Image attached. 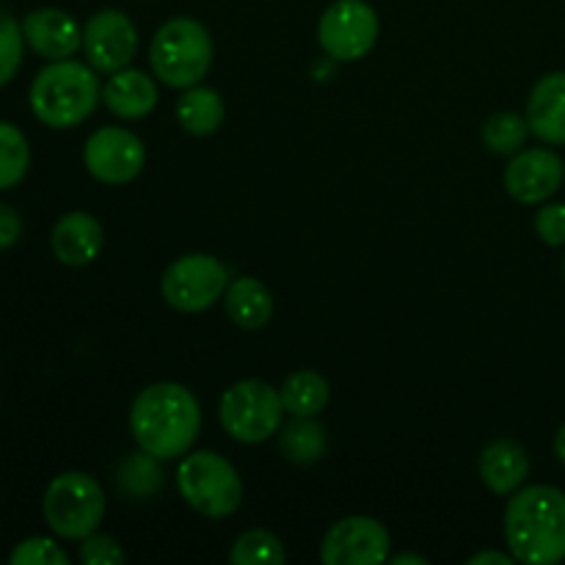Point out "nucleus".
<instances>
[{"mask_svg":"<svg viewBox=\"0 0 565 565\" xmlns=\"http://www.w3.org/2000/svg\"><path fill=\"white\" fill-rule=\"evenodd\" d=\"M202 428V408L191 390L174 381H160L138 392L130 408L132 439L158 461L191 452Z\"/></svg>","mask_w":565,"mask_h":565,"instance_id":"obj_1","label":"nucleus"},{"mask_svg":"<svg viewBox=\"0 0 565 565\" xmlns=\"http://www.w3.org/2000/svg\"><path fill=\"white\" fill-rule=\"evenodd\" d=\"M505 541L513 561L555 565L565 561V494L555 486H527L508 500Z\"/></svg>","mask_w":565,"mask_h":565,"instance_id":"obj_2","label":"nucleus"},{"mask_svg":"<svg viewBox=\"0 0 565 565\" xmlns=\"http://www.w3.org/2000/svg\"><path fill=\"white\" fill-rule=\"evenodd\" d=\"M94 66L81 61H50L44 70L36 72L28 92L33 116L53 130H70L83 125L94 114L103 99Z\"/></svg>","mask_w":565,"mask_h":565,"instance_id":"obj_3","label":"nucleus"},{"mask_svg":"<svg viewBox=\"0 0 565 565\" xmlns=\"http://www.w3.org/2000/svg\"><path fill=\"white\" fill-rule=\"evenodd\" d=\"M149 64L154 77L169 88H191L204 81L213 64V36L191 17L163 22L149 44Z\"/></svg>","mask_w":565,"mask_h":565,"instance_id":"obj_4","label":"nucleus"},{"mask_svg":"<svg viewBox=\"0 0 565 565\" xmlns=\"http://www.w3.org/2000/svg\"><path fill=\"white\" fill-rule=\"evenodd\" d=\"M177 489L191 511L207 519L232 516L243 502L241 475L213 450L185 452L177 467Z\"/></svg>","mask_w":565,"mask_h":565,"instance_id":"obj_5","label":"nucleus"},{"mask_svg":"<svg viewBox=\"0 0 565 565\" xmlns=\"http://www.w3.org/2000/svg\"><path fill=\"white\" fill-rule=\"evenodd\" d=\"M42 513L47 527L58 539L83 541L105 519V491L92 475L64 472L53 478L42 500Z\"/></svg>","mask_w":565,"mask_h":565,"instance_id":"obj_6","label":"nucleus"},{"mask_svg":"<svg viewBox=\"0 0 565 565\" xmlns=\"http://www.w3.org/2000/svg\"><path fill=\"white\" fill-rule=\"evenodd\" d=\"M221 428L241 445H259L281 430L285 403L268 381L246 379L232 384L218 403Z\"/></svg>","mask_w":565,"mask_h":565,"instance_id":"obj_7","label":"nucleus"},{"mask_svg":"<svg viewBox=\"0 0 565 565\" xmlns=\"http://www.w3.org/2000/svg\"><path fill=\"white\" fill-rule=\"evenodd\" d=\"M230 287V270L210 254H185L166 268L160 292L171 309L185 315L204 312L213 307Z\"/></svg>","mask_w":565,"mask_h":565,"instance_id":"obj_8","label":"nucleus"},{"mask_svg":"<svg viewBox=\"0 0 565 565\" xmlns=\"http://www.w3.org/2000/svg\"><path fill=\"white\" fill-rule=\"evenodd\" d=\"M379 14L367 0H337L318 22V42L334 61H359L379 42Z\"/></svg>","mask_w":565,"mask_h":565,"instance_id":"obj_9","label":"nucleus"},{"mask_svg":"<svg viewBox=\"0 0 565 565\" xmlns=\"http://www.w3.org/2000/svg\"><path fill=\"white\" fill-rule=\"evenodd\" d=\"M83 163L97 182L127 185L141 174L147 163V149L141 138L125 127H99L83 147Z\"/></svg>","mask_w":565,"mask_h":565,"instance_id":"obj_10","label":"nucleus"},{"mask_svg":"<svg viewBox=\"0 0 565 565\" xmlns=\"http://www.w3.org/2000/svg\"><path fill=\"white\" fill-rule=\"evenodd\" d=\"M390 530L373 516H345L329 527L320 544L326 565H379L390 561Z\"/></svg>","mask_w":565,"mask_h":565,"instance_id":"obj_11","label":"nucleus"},{"mask_svg":"<svg viewBox=\"0 0 565 565\" xmlns=\"http://www.w3.org/2000/svg\"><path fill=\"white\" fill-rule=\"evenodd\" d=\"M83 50H86L88 66L114 75V72L127 70L136 58L138 31L125 11L103 9L92 14V20L83 28Z\"/></svg>","mask_w":565,"mask_h":565,"instance_id":"obj_12","label":"nucleus"},{"mask_svg":"<svg viewBox=\"0 0 565 565\" xmlns=\"http://www.w3.org/2000/svg\"><path fill=\"white\" fill-rule=\"evenodd\" d=\"M505 191L522 204H541L561 191L565 163L557 152L546 147L519 149L505 169Z\"/></svg>","mask_w":565,"mask_h":565,"instance_id":"obj_13","label":"nucleus"},{"mask_svg":"<svg viewBox=\"0 0 565 565\" xmlns=\"http://www.w3.org/2000/svg\"><path fill=\"white\" fill-rule=\"evenodd\" d=\"M25 44L47 61L72 58L83 47V31L64 9H33L22 17Z\"/></svg>","mask_w":565,"mask_h":565,"instance_id":"obj_14","label":"nucleus"},{"mask_svg":"<svg viewBox=\"0 0 565 565\" xmlns=\"http://www.w3.org/2000/svg\"><path fill=\"white\" fill-rule=\"evenodd\" d=\"M50 246L58 263L70 265V268H83V265L94 263L105 246L103 224L94 218L92 213L83 210H72V213L61 215L50 235Z\"/></svg>","mask_w":565,"mask_h":565,"instance_id":"obj_15","label":"nucleus"},{"mask_svg":"<svg viewBox=\"0 0 565 565\" xmlns=\"http://www.w3.org/2000/svg\"><path fill=\"white\" fill-rule=\"evenodd\" d=\"M527 125L544 143H565V72L544 75L527 99Z\"/></svg>","mask_w":565,"mask_h":565,"instance_id":"obj_16","label":"nucleus"},{"mask_svg":"<svg viewBox=\"0 0 565 565\" xmlns=\"http://www.w3.org/2000/svg\"><path fill=\"white\" fill-rule=\"evenodd\" d=\"M478 472L491 494H513L530 475L527 450L513 439H494L480 452Z\"/></svg>","mask_w":565,"mask_h":565,"instance_id":"obj_17","label":"nucleus"},{"mask_svg":"<svg viewBox=\"0 0 565 565\" xmlns=\"http://www.w3.org/2000/svg\"><path fill=\"white\" fill-rule=\"evenodd\" d=\"M103 103L119 119H143L158 105V86L141 70H119L103 86Z\"/></svg>","mask_w":565,"mask_h":565,"instance_id":"obj_18","label":"nucleus"},{"mask_svg":"<svg viewBox=\"0 0 565 565\" xmlns=\"http://www.w3.org/2000/svg\"><path fill=\"white\" fill-rule=\"evenodd\" d=\"M224 309L235 326L246 331L265 329L274 318V296L268 287L254 276H241L230 281L224 292Z\"/></svg>","mask_w":565,"mask_h":565,"instance_id":"obj_19","label":"nucleus"},{"mask_svg":"<svg viewBox=\"0 0 565 565\" xmlns=\"http://www.w3.org/2000/svg\"><path fill=\"white\" fill-rule=\"evenodd\" d=\"M177 119L191 136H213L224 125V99L207 86H191L177 103Z\"/></svg>","mask_w":565,"mask_h":565,"instance_id":"obj_20","label":"nucleus"},{"mask_svg":"<svg viewBox=\"0 0 565 565\" xmlns=\"http://www.w3.org/2000/svg\"><path fill=\"white\" fill-rule=\"evenodd\" d=\"M281 403L285 412L292 417H318L329 406V381L315 370H298V373L287 375L285 384L279 386Z\"/></svg>","mask_w":565,"mask_h":565,"instance_id":"obj_21","label":"nucleus"},{"mask_svg":"<svg viewBox=\"0 0 565 565\" xmlns=\"http://www.w3.org/2000/svg\"><path fill=\"white\" fill-rule=\"evenodd\" d=\"M279 447L287 461L298 463V467H309V463H318L326 456L329 436H326V428L315 417H292V423H287L279 430Z\"/></svg>","mask_w":565,"mask_h":565,"instance_id":"obj_22","label":"nucleus"},{"mask_svg":"<svg viewBox=\"0 0 565 565\" xmlns=\"http://www.w3.org/2000/svg\"><path fill=\"white\" fill-rule=\"evenodd\" d=\"M116 483L125 497H152L158 494L160 486H163V469L154 456H149L147 450L130 452V456L121 458L119 469H116Z\"/></svg>","mask_w":565,"mask_h":565,"instance_id":"obj_23","label":"nucleus"},{"mask_svg":"<svg viewBox=\"0 0 565 565\" xmlns=\"http://www.w3.org/2000/svg\"><path fill=\"white\" fill-rule=\"evenodd\" d=\"M31 169V147L25 132L11 121H0V191L20 185Z\"/></svg>","mask_w":565,"mask_h":565,"instance_id":"obj_24","label":"nucleus"},{"mask_svg":"<svg viewBox=\"0 0 565 565\" xmlns=\"http://www.w3.org/2000/svg\"><path fill=\"white\" fill-rule=\"evenodd\" d=\"M285 561V544H281L270 530H248V533H243L230 550L232 565H274Z\"/></svg>","mask_w":565,"mask_h":565,"instance_id":"obj_25","label":"nucleus"},{"mask_svg":"<svg viewBox=\"0 0 565 565\" xmlns=\"http://www.w3.org/2000/svg\"><path fill=\"white\" fill-rule=\"evenodd\" d=\"M527 116L502 110V114H494L483 125V143L494 154H516L527 141Z\"/></svg>","mask_w":565,"mask_h":565,"instance_id":"obj_26","label":"nucleus"},{"mask_svg":"<svg viewBox=\"0 0 565 565\" xmlns=\"http://www.w3.org/2000/svg\"><path fill=\"white\" fill-rule=\"evenodd\" d=\"M22 53H25L22 22L0 11V88L14 81V75L22 66Z\"/></svg>","mask_w":565,"mask_h":565,"instance_id":"obj_27","label":"nucleus"},{"mask_svg":"<svg viewBox=\"0 0 565 565\" xmlns=\"http://www.w3.org/2000/svg\"><path fill=\"white\" fill-rule=\"evenodd\" d=\"M11 565H66L70 563V555L55 544L53 539H25L14 546L9 557Z\"/></svg>","mask_w":565,"mask_h":565,"instance_id":"obj_28","label":"nucleus"},{"mask_svg":"<svg viewBox=\"0 0 565 565\" xmlns=\"http://www.w3.org/2000/svg\"><path fill=\"white\" fill-rule=\"evenodd\" d=\"M81 561L86 565H121L125 563V550L116 544V539L110 535H97L92 533L88 539H83L81 544Z\"/></svg>","mask_w":565,"mask_h":565,"instance_id":"obj_29","label":"nucleus"},{"mask_svg":"<svg viewBox=\"0 0 565 565\" xmlns=\"http://www.w3.org/2000/svg\"><path fill=\"white\" fill-rule=\"evenodd\" d=\"M535 232L546 246H565V204H546L535 215Z\"/></svg>","mask_w":565,"mask_h":565,"instance_id":"obj_30","label":"nucleus"},{"mask_svg":"<svg viewBox=\"0 0 565 565\" xmlns=\"http://www.w3.org/2000/svg\"><path fill=\"white\" fill-rule=\"evenodd\" d=\"M22 235V218L17 215L14 207L0 202V252L14 246Z\"/></svg>","mask_w":565,"mask_h":565,"instance_id":"obj_31","label":"nucleus"},{"mask_svg":"<svg viewBox=\"0 0 565 565\" xmlns=\"http://www.w3.org/2000/svg\"><path fill=\"white\" fill-rule=\"evenodd\" d=\"M513 555H505V552H480V555H472L467 565H511Z\"/></svg>","mask_w":565,"mask_h":565,"instance_id":"obj_32","label":"nucleus"},{"mask_svg":"<svg viewBox=\"0 0 565 565\" xmlns=\"http://www.w3.org/2000/svg\"><path fill=\"white\" fill-rule=\"evenodd\" d=\"M390 561L395 565H428V557L414 555V552H406V555H390Z\"/></svg>","mask_w":565,"mask_h":565,"instance_id":"obj_33","label":"nucleus"},{"mask_svg":"<svg viewBox=\"0 0 565 565\" xmlns=\"http://www.w3.org/2000/svg\"><path fill=\"white\" fill-rule=\"evenodd\" d=\"M555 456H557V461L565 463V425L557 430V436H555Z\"/></svg>","mask_w":565,"mask_h":565,"instance_id":"obj_34","label":"nucleus"},{"mask_svg":"<svg viewBox=\"0 0 565 565\" xmlns=\"http://www.w3.org/2000/svg\"><path fill=\"white\" fill-rule=\"evenodd\" d=\"M563 274H565V257H563Z\"/></svg>","mask_w":565,"mask_h":565,"instance_id":"obj_35","label":"nucleus"}]
</instances>
